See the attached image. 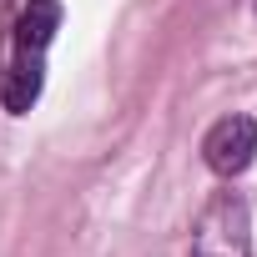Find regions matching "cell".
<instances>
[{
	"label": "cell",
	"instance_id": "obj_1",
	"mask_svg": "<svg viewBox=\"0 0 257 257\" xmlns=\"http://www.w3.org/2000/svg\"><path fill=\"white\" fill-rule=\"evenodd\" d=\"M202 157H207V167L217 177L247 172L252 157H257V121L252 116H222L212 132H207V142H202Z\"/></svg>",
	"mask_w": 257,
	"mask_h": 257
},
{
	"label": "cell",
	"instance_id": "obj_2",
	"mask_svg": "<svg viewBox=\"0 0 257 257\" xmlns=\"http://www.w3.org/2000/svg\"><path fill=\"white\" fill-rule=\"evenodd\" d=\"M56 31H61V6H56V0H31V6L21 11V31H16V41H21L26 56H41V51L51 46Z\"/></svg>",
	"mask_w": 257,
	"mask_h": 257
},
{
	"label": "cell",
	"instance_id": "obj_3",
	"mask_svg": "<svg viewBox=\"0 0 257 257\" xmlns=\"http://www.w3.org/2000/svg\"><path fill=\"white\" fill-rule=\"evenodd\" d=\"M41 86H46V71H41V56H26L11 76H6V86H0V101H6V111L11 116H26L31 106H36V96H41Z\"/></svg>",
	"mask_w": 257,
	"mask_h": 257
},
{
	"label": "cell",
	"instance_id": "obj_4",
	"mask_svg": "<svg viewBox=\"0 0 257 257\" xmlns=\"http://www.w3.org/2000/svg\"><path fill=\"white\" fill-rule=\"evenodd\" d=\"M192 257H212V252H207V247H197V252H192Z\"/></svg>",
	"mask_w": 257,
	"mask_h": 257
}]
</instances>
